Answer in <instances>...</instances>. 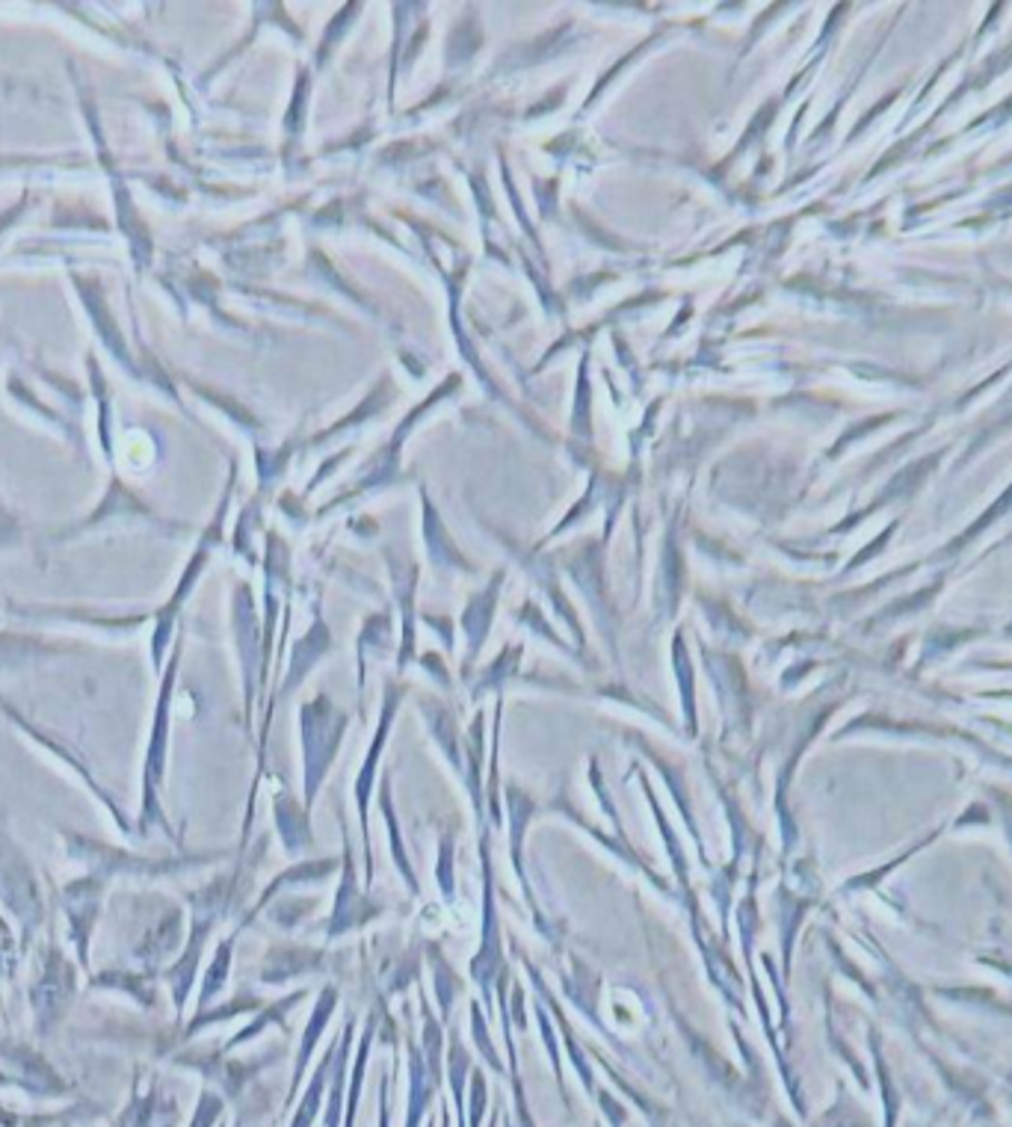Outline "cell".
<instances>
[{"label":"cell","mask_w":1012,"mask_h":1127,"mask_svg":"<svg viewBox=\"0 0 1012 1127\" xmlns=\"http://www.w3.org/2000/svg\"><path fill=\"white\" fill-rule=\"evenodd\" d=\"M344 714H337L326 705V698H317V705L303 710V743H305V805L312 808L314 796L321 791L326 770L335 761L337 743L344 737Z\"/></svg>","instance_id":"cell-1"},{"label":"cell","mask_w":1012,"mask_h":1127,"mask_svg":"<svg viewBox=\"0 0 1012 1127\" xmlns=\"http://www.w3.org/2000/svg\"><path fill=\"white\" fill-rule=\"evenodd\" d=\"M394 710V707H391ZM391 710L385 714V719H382L380 725V732H376V737H373V746H371V755H367V761H364L362 766V775H358V784H355V796H358V811H362V826L367 829V793H371V782H373V766H376V761H380V752H382V743H385V732L391 728Z\"/></svg>","instance_id":"cell-2"}]
</instances>
